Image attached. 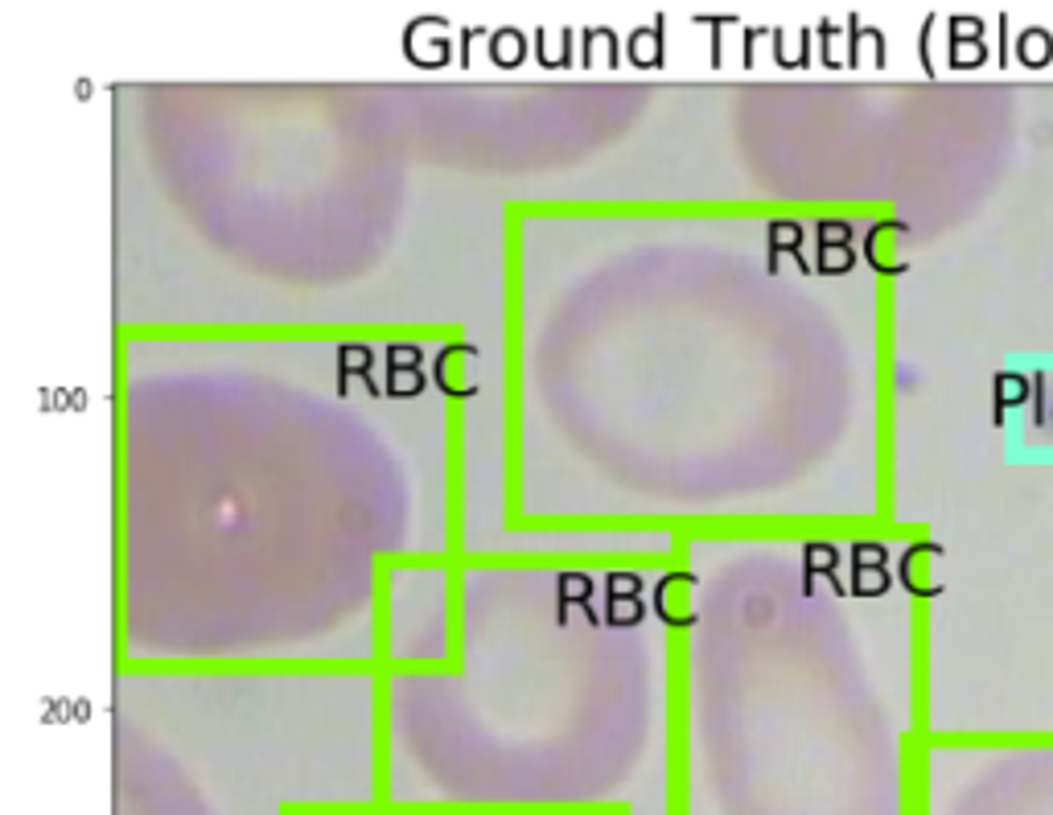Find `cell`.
<instances>
[{
  "label": "cell",
  "instance_id": "obj_8",
  "mask_svg": "<svg viewBox=\"0 0 1053 815\" xmlns=\"http://www.w3.org/2000/svg\"><path fill=\"white\" fill-rule=\"evenodd\" d=\"M786 247L803 259V227L798 223H774L770 227V268H778V256H783ZM803 268H807V259H803Z\"/></svg>",
  "mask_w": 1053,
  "mask_h": 815
},
{
  "label": "cell",
  "instance_id": "obj_11",
  "mask_svg": "<svg viewBox=\"0 0 1053 815\" xmlns=\"http://www.w3.org/2000/svg\"><path fill=\"white\" fill-rule=\"evenodd\" d=\"M1008 13H1000V67H1004V58H1008Z\"/></svg>",
  "mask_w": 1053,
  "mask_h": 815
},
{
  "label": "cell",
  "instance_id": "obj_7",
  "mask_svg": "<svg viewBox=\"0 0 1053 815\" xmlns=\"http://www.w3.org/2000/svg\"><path fill=\"white\" fill-rule=\"evenodd\" d=\"M1016 58L1025 62L1029 70H1041L1053 62V33L1050 29H1021V38H1016Z\"/></svg>",
  "mask_w": 1053,
  "mask_h": 815
},
{
  "label": "cell",
  "instance_id": "obj_4",
  "mask_svg": "<svg viewBox=\"0 0 1053 815\" xmlns=\"http://www.w3.org/2000/svg\"><path fill=\"white\" fill-rule=\"evenodd\" d=\"M885 235H889V239H905V235H909V227H905V223H897V218H893V223H877V227L868 232V239H865V259L877 272H885V276H902L909 264H905V259H897L893 244L885 247Z\"/></svg>",
  "mask_w": 1053,
  "mask_h": 815
},
{
  "label": "cell",
  "instance_id": "obj_9",
  "mask_svg": "<svg viewBox=\"0 0 1053 815\" xmlns=\"http://www.w3.org/2000/svg\"><path fill=\"white\" fill-rule=\"evenodd\" d=\"M836 564H839V552L831 548V543H807V577H815L819 569L831 577Z\"/></svg>",
  "mask_w": 1053,
  "mask_h": 815
},
{
  "label": "cell",
  "instance_id": "obj_2",
  "mask_svg": "<svg viewBox=\"0 0 1053 815\" xmlns=\"http://www.w3.org/2000/svg\"><path fill=\"white\" fill-rule=\"evenodd\" d=\"M938 557H943V548L931 540L909 543L902 557H897V577H902V585L914 593V598H938V593H943V585L931 577V564Z\"/></svg>",
  "mask_w": 1053,
  "mask_h": 815
},
{
  "label": "cell",
  "instance_id": "obj_6",
  "mask_svg": "<svg viewBox=\"0 0 1053 815\" xmlns=\"http://www.w3.org/2000/svg\"><path fill=\"white\" fill-rule=\"evenodd\" d=\"M980 33H984V21H980V17H955V21H951V67L975 70L984 62L987 58L984 41H972V46H967V38H980Z\"/></svg>",
  "mask_w": 1053,
  "mask_h": 815
},
{
  "label": "cell",
  "instance_id": "obj_12",
  "mask_svg": "<svg viewBox=\"0 0 1053 815\" xmlns=\"http://www.w3.org/2000/svg\"><path fill=\"white\" fill-rule=\"evenodd\" d=\"M1050 421H1053V400H1050Z\"/></svg>",
  "mask_w": 1053,
  "mask_h": 815
},
{
  "label": "cell",
  "instance_id": "obj_3",
  "mask_svg": "<svg viewBox=\"0 0 1053 815\" xmlns=\"http://www.w3.org/2000/svg\"><path fill=\"white\" fill-rule=\"evenodd\" d=\"M852 268H856L852 227L848 223H819V264H815V272L839 276V272H852Z\"/></svg>",
  "mask_w": 1053,
  "mask_h": 815
},
{
  "label": "cell",
  "instance_id": "obj_10",
  "mask_svg": "<svg viewBox=\"0 0 1053 815\" xmlns=\"http://www.w3.org/2000/svg\"><path fill=\"white\" fill-rule=\"evenodd\" d=\"M1045 383H1050V380H1045V371H1037V375H1033V400H1029V404H1033V424L1050 421V404H1045V400H1050V392H1045Z\"/></svg>",
  "mask_w": 1053,
  "mask_h": 815
},
{
  "label": "cell",
  "instance_id": "obj_5",
  "mask_svg": "<svg viewBox=\"0 0 1053 815\" xmlns=\"http://www.w3.org/2000/svg\"><path fill=\"white\" fill-rule=\"evenodd\" d=\"M1033 400V375H1021V371H996L992 375V421L1004 424V412L1008 408H1021Z\"/></svg>",
  "mask_w": 1053,
  "mask_h": 815
},
{
  "label": "cell",
  "instance_id": "obj_1",
  "mask_svg": "<svg viewBox=\"0 0 1053 815\" xmlns=\"http://www.w3.org/2000/svg\"><path fill=\"white\" fill-rule=\"evenodd\" d=\"M885 543H852V589L856 598H880L889 593V569H885Z\"/></svg>",
  "mask_w": 1053,
  "mask_h": 815
}]
</instances>
